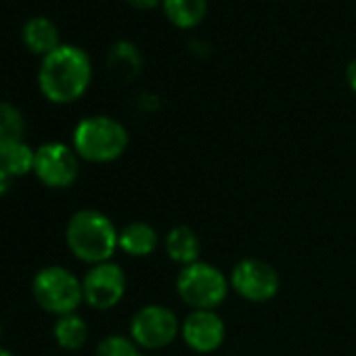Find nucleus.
<instances>
[{
    "mask_svg": "<svg viewBox=\"0 0 356 356\" xmlns=\"http://www.w3.org/2000/svg\"><path fill=\"white\" fill-rule=\"evenodd\" d=\"M92 82V63L86 51L74 44H61L42 57L38 67L40 92L57 105H67L84 97Z\"/></svg>",
    "mask_w": 356,
    "mask_h": 356,
    "instance_id": "f257e3e1",
    "label": "nucleus"
},
{
    "mask_svg": "<svg viewBox=\"0 0 356 356\" xmlns=\"http://www.w3.org/2000/svg\"><path fill=\"white\" fill-rule=\"evenodd\" d=\"M118 239L120 231L111 218L99 210H78L65 227V243L70 252L90 266L109 262L115 250H120Z\"/></svg>",
    "mask_w": 356,
    "mask_h": 356,
    "instance_id": "f03ea898",
    "label": "nucleus"
},
{
    "mask_svg": "<svg viewBox=\"0 0 356 356\" xmlns=\"http://www.w3.org/2000/svg\"><path fill=\"white\" fill-rule=\"evenodd\" d=\"M128 130L109 115H88L78 122L72 134V147L80 159L90 163H109L124 155L128 147Z\"/></svg>",
    "mask_w": 356,
    "mask_h": 356,
    "instance_id": "7ed1b4c3",
    "label": "nucleus"
},
{
    "mask_svg": "<svg viewBox=\"0 0 356 356\" xmlns=\"http://www.w3.org/2000/svg\"><path fill=\"white\" fill-rule=\"evenodd\" d=\"M231 283L210 262L183 266L176 277V291L191 310H216L229 296Z\"/></svg>",
    "mask_w": 356,
    "mask_h": 356,
    "instance_id": "20e7f679",
    "label": "nucleus"
},
{
    "mask_svg": "<svg viewBox=\"0 0 356 356\" xmlns=\"http://www.w3.org/2000/svg\"><path fill=\"white\" fill-rule=\"evenodd\" d=\"M32 296L36 304L55 314H72L84 302L82 293V279H78L70 268L51 264L40 268L32 279Z\"/></svg>",
    "mask_w": 356,
    "mask_h": 356,
    "instance_id": "39448f33",
    "label": "nucleus"
},
{
    "mask_svg": "<svg viewBox=\"0 0 356 356\" xmlns=\"http://www.w3.org/2000/svg\"><path fill=\"white\" fill-rule=\"evenodd\" d=\"M181 333V321L161 304H147L143 306L130 321V337L138 348L145 350H159L170 346L176 335Z\"/></svg>",
    "mask_w": 356,
    "mask_h": 356,
    "instance_id": "423d86ee",
    "label": "nucleus"
},
{
    "mask_svg": "<svg viewBox=\"0 0 356 356\" xmlns=\"http://www.w3.org/2000/svg\"><path fill=\"white\" fill-rule=\"evenodd\" d=\"M34 174L49 189H67L80 176V157L65 143H44L36 149Z\"/></svg>",
    "mask_w": 356,
    "mask_h": 356,
    "instance_id": "0eeeda50",
    "label": "nucleus"
},
{
    "mask_svg": "<svg viewBox=\"0 0 356 356\" xmlns=\"http://www.w3.org/2000/svg\"><path fill=\"white\" fill-rule=\"evenodd\" d=\"M231 287L248 302H268L279 293L281 279L275 266L260 258H243L239 260L229 277Z\"/></svg>",
    "mask_w": 356,
    "mask_h": 356,
    "instance_id": "6e6552de",
    "label": "nucleus"
},
{
    "mask_svg": "<svg viewBox=\"0 0 356 356\" xmlns=\"http://www.w3.org/2000/svg\"><path fill=\"white\" fill-rule=\"evenodd\" d=\"M84 302L97 310H109L126 293V275L124 268L115 262H101L86 270L82 277Z\"/></svg>",
    "mask_w": 356,
    "mask_h": 356,
    "instance_id": "1a4fd4ad",
    "label": "nucleus"
},
{
    "mask_svg": "<svg viewBox=\"0 0 356 356\" xmlns=\"http://www.w3.org/2000/svg\"><path fill=\"white\" fill-rule=\"evenodd\" d=\"M181 335L191 350L208 354L222 346L227 327L216 310H191L181 323Z\"/></svg>",
    "mask_w": 356,
    "mask_h": 356,
    "instance_id": "9d476101",
    "label": "nucleus"
},
{
    "mask_svg": "<svg viewBox=\"0 0 356 356\" xmlns=\"http://www.w3.org/2000/svg\"><path fill=\"white\" fill-rule=\"evenodd\" d=\"M165 254L170 260H174L176 264L189 266L193 262H200V254H202V241L197 237V233L191 227L178 225L174 229L168 231L165 235Z\"/></svg>",
    "mask_w": 356,
    "mask_h": 356,
    "instance_id": "9b49d317",
    "label": "nucleus"
},
{
    "mask_svg": "<svg viewBox=\"0 0 356 356\" xmlns=\"http://www.w3.org/2000/svg\"><path fill=\"white\" fill-rule=\"evenodd\" d=\"M22 40L28 47V51L40 57L51 55L63 44L57 26L49 17H32L22 30Z\"/></svg>",
    "mask_w": 356,
    "mask_h": 356,
    "instance_id": "f8f14e48",
    "label": "nucleus"
},
{
    "mask_svg": "<svg viewBox=\"0 0 356 356\" xmlns=\"http://www.w3.org/2000/svg\"><path fill=\"white\" fill-rule=\"evenodd\" d=\"M118 243L124 254H128L132 258H147L155 252V248L159 243V235L149 222L134 220L120 231Z\"/></svg>",
    "mask_w": 356,
    "mask_h": 356,
    "instance_id": "ddd939ff",
    "label": "nucleus"
},
{
    "mask_svg": "<svg viewBox=\"0 0 356 356\" xmlns=\"http://www.w3.org/2000/svg\"><path fill=\"white\" fill-rule=\"evenodd\" d=\"M161 7L172 26L191 30L204 22L208 13V0H163Z\"/></svg>",
    "mask_w": 356,
    "mask_h": 356,
    "instance_id": "4468645a",
    "label": "nucleus"
},
{
    "mask_svg": "<svg viewBox=\"0 0 356 356\" xmlns=\"http://www.w3.org/2000/svg\"><path fill=\"white\" fill-rule=\"evenodd\" d=\"M53 337L57 346L63 350H70V352L80 350L88 339V325L78 312L57 316L53 325Z\"/></svg>",
    "mask_w": 356,
    "mask_h": 356,
    "instance_id": "2eb2a0df",
    "label": "nucleus"
},
{
    "mask_svg": "<svg viewBox=\"0 0 356 356\" xmlns=\"http://www.w3.org/2000/svg\"><path fill=\"white\" fill-rule=\"evenodd\" d=\"M26 134V120L24 113L11 105L0 101V157L11 151L15 145L24 143Z\"/></svg>",
    "mask_w": 356,
    "mask_h": 356,
    "instance_id": "dca6fc26",
    "label": "nucleus"
},
{
    "mask_svg": "<svg viewBox=\"0 0 356 356\" xmlns=\"http://www.w3.org/2000/svg\"><path fill=\"white\" fill-rule=\"evenodd\" d=\"M107 65L122 78H134L140 72L143 61L138 49L132 42H115L113 49L109 51Z\"/></svg>",
    "mask_w": 356,
    "mask_h": 356,
    "instance_id": "f3484780",
    "label": "nucleus"
},
{
    "mask_svg": "<svg viewBox=\"0 0 356 356\" xmlns=\"http://www.w3.org/2000/svg\"><path fill=\"white\" fill-rule=\"evenodd\" d=\"M36 163V149H32L26 140L15 145L11 151H7L0 157V165H3L11 178H22L30 172H34Z\"/></svg>",
    "mask_w": 356,
    "mask_h": 356,
    "instance_id": "a211bd4d",
    "label": "nucleus"
},
{
    "mask_svg": "<svg viewBox=\"0 0 356 356\" xmlns=\"http://www.w3.org/2000/svg\"><path fill=\"white\" fill-rule=\"evenodd\" d=\"M97 356H140V354H138V346L130 335L111 333L99 341Z\"/></svg>",
    "mask_w": 356,
    "mask_h": 356,
    "instance_id": "6ab92c4d",
    "label": "nucleus"
},
{
    "mask_svg": "<svg viewBox=\"0 0 356 356\" xmlns=\"http://www.w3.org/2000/svg\"><path fill=\"white\" fill-rule=\"evenodd\" d=\"M163 0H128V5L138 9V11H149V9H155L157 5H161Z\"/></svg>",
    "mask_w": 356,
    "mask_h": 356,
    "instance_id": "aec40b11",
    "label": "nucleus"
},
{
    "mask_svg": "<svg viewBox=\"0 0 356 356\" xmlns=\"http://www.w3.org/2000/svg\"><path fill=\"white\" fill-rule=\"evenodd\" d=\"M11 181H13V178L9 176V172H7L3 165H0V197H3V195L9 191V187H11Z\"/></svg>",
    "mask_w": 356,
    "mask_h": 356,
    "instance_id": "412c9836",
    "label": "nucleus"
},
{
    "mask_svg": "<svg viewBox=\"0 0 356 356\" xmlns=\"http://www.w3.org/2000/svg\"><path fill=\"white\" fill-rule=\"evenodd\" d=\"M346 80H348V86L356 92V59L348 63V67H346Z\"/></svg>",
    "mask_w": 356,
    "mask_h": 356,
    "instance_id": "4be33fe9",
    "label": "nucleus"
},
{
    "mask_svg": "<svg viewBox=\"0 0 356 356\" xmlns=\"http://www.w3.org/2000/svg\"><path fill=\"white\" fill-rule=\"evenodd\" d=\"M0 356H15L11 350H7V348H3V346H0Z\"/></svg>",
    "mask_w": 356,
    "mask_h": 356,
    "instance_id": "5701e85b",
    "label": "nucleus"
},
{
    "mask_svg": "<svg viewBox=\"0 0 356 356\" xmlns=\"http://www.w3.org/2000/svg\"><path fill=\"white\" fill-rule=\"evenodd\" d=\"M0 339H3V325H0Z\"/></svg>",
    "mask_w": 356,
    "mask_h": 356,
    "instance_id": "b1692460",
    "label": "nucleus"
}]
</instances>
